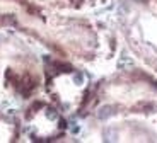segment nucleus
I'll return each instance as SVG.
<instances>
[{
    "instance_id": "7ed1b4c3",
    "label": "nucleus",
    "mask_w": 157,
    "mask_h": 143,
    "mask_svg": "<svg viewBox=\"0 0 157 143\" xmlns=\"http://www.w3.org/2000/svg\"><path fill=\"white\" fill-rule=\"evenodd\" d=\"M17 135L16 123L0 114V141H12Z\"/></svg>"
},
{
    "instance_id": "f03ea898",
    "label": "nucleus",
    "mask_w": 157,
    "mask_h": 143,
    "mask_svg": "<svg viewBox=\"0 0 157 143\" xmlns=\"http://www.w3.org/2000/svg\"><path fill=\"white\" fill-rule=\"evenodd\" d=\"M63 126L60 112L48 104H34L26 114V131L34 140H55L62 135Z\"/></svg>"
},
{
    "instance_id": "f257e3e1",
    "label": "nucleus",
    "mask_w": 157,
    "mask_h": 143,
    "mask_svg": "<svg viewBox=\"0 0 157 143\" xmlns=\"http://www.w3.org/2000/svg\"><path fill=\"white\" fill-rule=\"evenodd\" d=\"M51 97L65 111H74L80 106L87 89V77L82 72L70 68L58 70L48 84Z\"/></svg>"
}]
</instances>
